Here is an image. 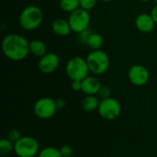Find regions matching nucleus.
Instances as JSON below:
<instances>
[{
	"instance_id": "1",
	"label": "nucleus",
	"mask_w": 157,
	"mask_h": 157,
	"mask_svg": "<svg viewBox=\"0 0 157 157\" xmlns=\"http://www.w3.org/2000/svg\"><path fill=\"white\" fill-rule=\"evenodd\" d=\"M4 55L10 61L20 62L29 54V41L21 34L9 33L1 43Z\"/></svg>"
},
{
	"instance_id": "2",
	"label": "nucleus",
	"mask_w": 157,
	"mask_h": 157,
	"mask_svg": "<svg viewBox=\"0 0 157 157\" xmlns=\"http://www.w3.org/2000/svg\"><path fill=\"white\" fill-rule=\"evenodd\" d=\"M43 21L42 10L34 5H29L22 9L18 17V24L26 31L37 29Z\"/></svg>"
},
{
	"instance_id": "3",
	"label": "nucleus",
	"mask_w": 157,
	"mask_h": 157,
	"mask_svg": "<svg viewBox=\"0 0 157 157\" xmlns=\"http://www.w3.org/2000/svg\"><path fill=\"white\" fill-rule=\"evenodd\" d=\"M65 72L71 81H82L90 73L86 59L81 56L70 58L66 63Z\"/></svg>"
},
{
	"instance_id": "4",
	"label": "nucleus",
	"mask_w": 157,
	"mask_h": 157,
	"mask_svg": "<svg viewBox=\"0 0 157 157\" xmlns=\"http://www.w3.org/2000/svg\"><path fill=\"white\" fill-rule=\"evenodd\" d=\"M86 62L90 73L95 75H100L105 74L110 65V60L109 55L102 50L91 51L86 56Z\"/></svg>"
},
{
	"instance_id": "5",
	"label": "nucleus",
	"mask_w": 157,
	"mask_h": 157,
	"mask_svg": "<svg viewBox=\"0 0 157 157\" xmlns=\"http://www.w3.org/2000/svg\"><path fill=\"white\" fill-rule=\"evenodd\" d=\"M14 152L18 157H34L40 152L38 141L31 136H22L15 143Z\"/></svg>"
},
{
	"instance_id": "6",
	"label": "nucleus",
	"mask_w": 157,
	"mask_h": 157,
	"mask_svg": "<svg viewBox=\"0 0 157 157\" xmlns=\"http://www.w3.org/2000/svg\"><path fill=\"white\" fill-rule=\"evenodd\" d=\"M68 21L71 26L72 31L76 34H79L82 31L89 29L91 17H90L89 11L85 10L80 7L75 10L74 12L70 13Z\"/></svg>"
},
{
	"instance_id": "7",
	"label": "nucleus",
	"mask_w": 157,
	"mask_h": 157,
	"mask_svg": "<svg viewBox=\"0 0 157 157\" xmlns=\"http://www.w3.org/2000/svg\"><path fill=\"white\" fill-rule=\"evenodd\" d=\"M58 109L56 100L52 98L44 97L38 99L33 107V111L36 117L41 120H48L52 118Z\"/></svg>"
},
{
	"instance_id": "8",
	"label": "nucleus",
	"mask_w": 157,
	"mask_h": 157,
	"mask_svg": "<svg viewBox=\"0 0 157 157\" xmlns=\"http://www.w3.org/2000/svg\"><path fill=\"white\" fill-rule=\"evenodd\" d=\"M98 111L102 119L106 121H113L120 117L121 113V106L116 98L110 97L101 99Z\"/></svg>"
},
{
	"instance_id": "9",
	"label": "nucleus",
	"mask_w": 157,
	"mask_h": 157,
	"mask_svg": "<svg viewBox=\"0 0 157 157\" xmlns=\"http://www.w3.org/2000/svg\"><path fill=\"white\" fill-rule=\"evenodd\" d=\"M128 79L135 86H144L150 79L149 70L143 64H133L128 71Z\"/></svg>"
},
{
	"instance_id": "10",
	"label": "nucleus",
	"mask_w": 157,
	"mask_h": 157,
	"mask_svg": "<svg viewBox=\"0 0 157 157\" xmlns=\"http://www.w3.org/2000/svg\"><path fill=\"white\" fill-rule=\"evenodd\" d=\"M60 64V58L55 52H47L39 59L38 68L45 75L52 74L57 70Z\"/></svg>"
},
{
	"instance_id": "11",
	"label": "nucleus",
	"mask_w": 157,
	"mask_h": 157,
	"mask_svg": "<svg viewBox=\"0 0 157 157\" xmlns=\"http://www.w3.org/2000/svg\"><path fill=\"white\" fill-rule=\"evenodd\" d=\"M136 29L142 33H150L155 29V21L154 20L151 14L142 13L139 14L134 21Z\"/></svg>"
},
{
	"instance_id": "12",
	"label": "nucleus",
	"mask_w": 157,
	"mask_h": 157,
	"mask_svg": "<svg viewBox=\"0 0 157 157\" xmlns=\"http://www.w3.org/2000/svg\"><path fill=\"white\" fill-rule=\"evenodd\" d=\"M102 86L98 78L94 75H88L82 80V92L86 96H96L98 95L100 87Z\"/></svg>"
},
{
	"instance_id": "13",
	"label": "nucleus",
	"mask_w": 157,
	"mask_h": 157,
	"mask_svg": "<svg viewBox=\"0 0 157 157\" xmlns=\"http://www.w3.org/2000/svg\"><path fill=\"white\" fill-rule=\"evenodd\" d=\"M52 30L60 37H66L73 32L68 19L63 17H57L52 22Z\"/></svg>"
},
{
	"instance_id": "14",
	"label": "nucleus",
	"mask_w": 157,
	"mask_h": 157,
	"mask_svg": "<svg viewBox=\"0 0 157 157\" xmlns=\"http://www.w3.org/2000/svg\"><path fill=\"white\" fill-rule=\"evenodd\" d=\"M29 53L35 57H42L47 53V46L46 43L41 40H32L29 41Z\"/></svg>"
},
{
	"instance_id": "15",
	"label": "nucleus",
	"mask_w": 157,
	"mask_h": 157,
	"mask_svg": "<svg viewBox=\"0 0 157 157\" xmlns=\"http://www.w3.org/2000/svg\"><path fill=\"white\" fill-rule=\"evenodd\" d=\"M100 101L96 96H86L81 101V107L85 111L91 112L98 109Z\"/></svg>"
},
{
	"instance_id": "16",
	"label": "nucleus",
	"mask_w": 157,
	"mask_h": 157,
	"mask_svg": "<svg viewBox=\"0 0 157 157\" xmlns=\"http://www.w3.org/2000/svg\"><path fill=\"white\" fill-rule=\"evenodd\" d=\"M103 42H104V40H103V37L101 36V34L92 31L87 39L86 45L91 51H96V50H101Z\"/></svg>"
},
{
	"instance_id": "17",
	"label": "nucleus",
	"mask_w": 157,
	"mask_h": 157,
	"mask_svg": "<svg viewBox=\"0 0 157 157\" xmlns=\"http://www.w3.org/2000/svg\"><path fill=\"white\" fill-rule=\"evenodd\" d=\"M59 6L63 12L70 14L80 8V2L79 0H59Z\"/></svg>"
},
{
	"instance_id": "18",
	"label": "nucleus",
	"mask_w": 157,
	"mask_h": 157,
	"mask_svg": "<svg viewBox=\"0 0 157 157\" xmlns=\"http://www.w3.org/2000/svg\"><path fill=\"white\" fill-rule=\"evenodd\" d=\"M38 157H63L61 155L60 149H57L55 147H45L43 149H41L39 154Z\"/></svg>"
},
{
	"instance_id": "19",
	"label": "nucleus",
	"mask_w": 157,
	"mask_h": 157,
	"mask_svg": "<svg viewBox=\"0 0 157 157\" xmlns=\"http://www.w3.org/2000/svg\"><path fill=\"white\" fill-rule=\"evenodd\" d=\"M14 146L15 144L12 143L10 140L6 139H2L0 141V154L2 155H9L14 151Z\"/></svg>"
},
{
	"instance_id": "20",
	"label": "nucleus",
	"mask_w": 157,
	"mask_h": 157,
	"mask_svg": "<svg viewBox=\"0 0 157 157\" xmlns=\"http://www.w3.org/2000/svg\"><path fill=\"white\" fill-rule=\"evenodd\" d=\"M79 2H80V7L81 8L87 10V11H90L96 6L98 0H79Z\"/></svg>"
},
{
	"instance_id": "21",
	"label": "nucleus",
	"mask_w": 157,
	"mask_h": 157,
	"mask_svg": "<svg viewBox=\"0 0 157 157\" xmlns=\"http://www.w3.org/2000/svg\"><path fill=\"white\" fill-rule=\"evenodd\" d=\"M21 134L20 132L17 129H11L8 132H7V139L10 140L12 143H17L20 138H21Z\"/></svg>"
},
{
	"instance_id": "22",
	"label": "nucleus",
	"mask_w": 157,
	"mask_h": 157,
	"mask_svg": "<svg viewBox=\"0 0 157 157\" xmlns=\"http://www.w3.org/2000/svg\"><path fill=\"white\" fill-rule=\"evenodd\" d=\"M98 97L101 98V99H105V98H110L111 96V90L110 88L108 86H102L98 93Z\"/></svg>"
},
{
	"instance_id": "23",
	"label": "nucleus",
	"mask_w": 157,
	"mask_h": 157,
	"mask_svg": "<svg viewBox=\"0 0 157 157\" xmlns=\"http://www.w3.org/2000/svg\"><path fill=\"white\" fill-rule=\"evenodd\" d=\"M60 152L63 157H73V148L69 144H64L60 148Z\"/></svg>"
},
{
	"instance_id": "24",
	"label": "nucleus",
	"mask_w": 157,
	"mask_h": 157,
	"mask_svg": "<svg viewBox=\"0 0 157 157\" xmlns=\"http://www.w3.org/2000/svg\"><path fill=\"white\" fill-rule=\"evenodd\" d=\"M91 32H92V30L90 29H87L82 31L81 33H79L78 34V40H79V42L86 45V43L87 41V39H88L89 35L91 34Z\"/></svg>"
},
{
	"instance_id": "25",
	"label": "nucleus",
	"mask_w": 157,
	"mask_h": 157,
	"mask_svg": "<svg viewBox=\"0 0 157 157\" xmlns=\"http://www.w3.org/2000/svg\"><path fill=\"white\" fill-rule=\"evenodd\" d=\"M71 88L75 91H81L82 90V81H71Z\"/></svg>"
},
{
	"instance_id": "26",
	"label": "nucleus",
	"mask_w": 157,
	"mask_h": 157,
	"mask_svg": "<svg viewBox=\"0 0 157 157\" xmlns=\"http://www.w3.org/2000/svg\"><path fill=\"white\" fill-rule=\"evenodd\" d=\"M151 16L153 17L154 20L155 21V23L157 24V5H155L154 7L151 9V12H150Z\"/></svg>"
},
{
	"instance_id": "27",
	"label": "nucleus",
	"mask_w": 157,
	"mask_h": 157,
	"mask_svg": "<svg viewBox=\"0 0 157 157\" xmlns=\"http://www.w3.org/2000/svg\"><path fill=\"white\" fill-rule=\"evenodd\" d=\"M56 104H57L58 109H63L65 106V101L63 98H58L56 99Z\"/></svg>"
},
{
	"instance_id": "28",
	"label": "nucleus",
	"mask_w": 157,
	"mask_h": 157,
	"mask_svg": "<svg viewBox=\"0 0 157 157\" xmlns=\"http://www.w3.org/2000/svg\"><path fill=\"white\" fill-rule=\"evenodd\" d=\"M139 1L144 2V3H147V2H150V1H152V0H139Z\"/></svg>"
},
{
	"instance_id": "29",
	"label": "nucleus",
	"mask_w": 157,
	"mask_h": 157,
	"mask_svg": "<svg viewBox=\"0 0 157 157\" xmlns=\"http://www.w3.org/2000/svg\"><path fill=\"white\" fill-rule=\"evenodd\" d=\"M100 1H102L104 3H109V2H111L112 0H100Z\"/></svg>"
},
{
	"instance_id": "30",
	"label": "nucleus",
	"mask_w": 157,
	"mask_h": 157,
	"mask_svg": "<svg viewBox=\"0 0 157 157\" xmlns=\"http://www.w3.org/2000/svg\"><path fill=\"white\" fill-rule=\"evenodd\" d=\"M155 1V5H157V0H154Z\"/></svg>"
},
{
	"instance_id": "31",
	"label": "nucleus",
	"mask_w": 157,
	"mask_h": 157,
	"mask_svg": "<svg viewBox=\"0 0 157 157\" xmlns=\"http://www.w3.org/2000/svg\"><path fill=\"white\" fill-rule=\"evenodd\" d=\"M73 157H78V156H73Z\"/></svg>"
}]
</instances>
